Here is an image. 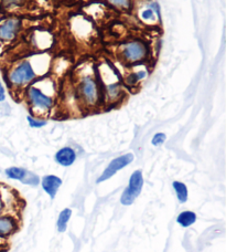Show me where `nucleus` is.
<instances>
[{
    "label": "nucleus",
    "mask_w": 226,
    "mask_h": 252,
    "mask_svg": "<svg viewBox=\"0 0 226 252\" xmlns=\"http://www.w3.org/2000/svg\"><path fill=\"white\" fill-rule=\"evenodd\" d=\"M147 76V72L146 71H136L132 72L127 78H126V82H127L128 85H136L139 81L143 80Z\"/></svg>",
    "instance_id": "nucleus-16"
},
{
    "label": "nucleus",
    "mask_w": 226,
    "mask_h": 252,
    "mask_svg": "<svg viewBox=\"0 0 226 252\" xmlns=\"http://www.w3.org/2000/svg\"><path fill=\"white\" fill-rule=\"evenodd\" d=\"M4 98H6V92H4V88L2 87L1 82H0V102L4 101Z\"/></svg>",
    "instance_id": "nucleus-23"
},
{
    "label": "nucleus",
    "mask_w": 226,
    "mask_h": 252,
    "mask_svg": "<svg viewBox=\"0 0 226 252\" xmlns=\"http://www.w3.org/2000/svg\"><path fill=\"white\" fill-rule=\"evenodd\" d=\"M4 208H6V205H4V201H3V199H2V196L0 195V216L2 215Z\"/></svg>",
    "instance_id": "nucleus-24"
},
{
    "label": "nucleus",
    "mask_w": 226,
    "mask_h": 252,
    "mask_svg": "<svg viewBox=\"0 0 226 252\" xmlns=\"http://www.w3.org/2000/svg\"><path fill=\"white\" fill-rule=\"evenodd\" d=\"M172 187L174 189L175 195H177L179 202H181V204H185L189 198V191H188L187 185L182 182H173Z\"/></svg>",
    "instance_id": "nucleus-13"
},
{
    "label": "nucleus",
    "mask_w": 226,
    "mask_h": 252,
    "mask_svg": "<svg viewBox=\"0 0 226 252\" xmlns=\"http://www.w3.org/2000/svg\"><path fill=\"white\" fill-rule=\"evenodd\" d=\"M26 97L30 105L31 113L37 116L49 113L54 105V96L35 84L28 85V88L26 89Z\"/></svg>",
    "instance_id": "nucleus-2"
},
{
    "label": "nucleus",
    "mask_w": 226,
    "mask_h": 252,
    "mask_svg": "<svg viewBox=\"0 0 226 252\" xmlns=\"http://www.w3.org/2000/svg\"><path fill=\"white\" fill-rule=\"evenodd\" d=\"M143 187V176L141 170H135L129 178L128 185L125 188L123 195L120 197V202L124 206L133 205L135 200L141 193Z\"/></svg>",
    "instance_id": "nucleus-6"
},
{
    "label": "nucleus",
    "mask_w": 226,
    "mask_h": 252,
    "mask_svg": "<svg viewBox=\"0 0 226 252\" xmlns=\"http://www.w3.org/2000/svg\"><path fill=\"white\" fill-rule=\"evenodd\" d=\"M134 159H135V156L133 153H128V154L121 155L119 157H117V158L113 159L111 163L108 164L105 170L102 173L101 176L97 178L96 183L101 184L103 182H106L107 179H110L114 176L117 172H119V170L124 169L125 167H127L129 164H132Z\"/></svg>",
    "instance_id": "nucleus-7"
},
{
    "label": "nucleus",
    "mask_w": 226,
    "mask_h": 252,
    "mask_svg": "<svg viewBox=\"0 0 226 252\" xmlns=\"http://www.w3.org/2000/svg\"><path fill=\"white\" fill-rule=\"evenodd\" d=\"M71 217H72V210L70 208H65L61 211L56 221V229L58 232L66 231L67 223H69Z\"/></svg>",
    "instance_id": "nucleus-12"
},
{
    "label": "nucleus",
    "mask_w": 226,
    "mask_h": 252,
    "mask_svg": "<svg viewBox=\"0 0 226 252\" xmlns=\"http://www.w3.org/2000/svg\"><path fill=\"white\" fill-rule=\"evenodd\" d=\"M150 8L153 10V12H156V16L158 17V19H161V13H160V7L157 2H152L150 4Z\"/></svg>",
    "instance_id": "nucleus-22"
},
{
    "label": "nucleus",
    "mask_w": 226,
    "mask_h": 252,
    "mask_svg": "<svg viewBox=\"0 0 226 252\" xmlns=\"http://www.w3.org/2000/svg\"><path fill=\"white\" fill-rule=\"evenodd\" d=\"M54 159H56L58 165L63 166V167H69V166L73 165L74 161L76 160V153L74 152L73 148L69 146L62 147L61 150L56 152Z\"/></svg>",
    "instance_id": "nucleus-9"
},
{
    "label": "nucleus",
    "mask_w": 226,
    "mask_h": 252,
    "mask_svg": "<svg viewBox=\"0 0 226 252\" xmlns=\"http://www.w3.org/2000/svg\"><path fill=\"white\" fill-rule=\"evenodd\" d=\"M141 18L143 20H153L155 19V12L151 8L144 9V10L141 12Z\"/></svg>",
    "instance_id": "nucleus-21"
},
{
    "label": "nucleus",
    "mask_w": 226,
    "mask_h": 252,
    "mask_svg": "<svg viewBox=\"0 0 226 252\" xmlns=\"http://www.w3.org/2000/svg\"><path fill=\"white\" fill-rule=\"evenodd\" d=\"M120 59L128 64L141 62L148 56V48L146 43L140 40H133L127 43H124L119 50Z\"/></svg>",
    "instance_id": "nucleus-4"
},
{
    "label": "nucleus",
    "mask_w": 226,
    "mask_h": 252,
    "mask_svg": "<svg viewBox=\"0 0 226 252\" xmlns=\"http://www.w3.org/2000/svg\"><path fill=\"white\" fill-rule=\"evenodd\" d=\"M40 177L38 176L37 174L34 173H31V172H28V174H27L26 178L22 181L21 183L25 184V185H30V186H38L40 184Z\"/></svg>",
    "instance_id": "nucleus-18"
},
{
    "label": "nucleus",
    "mask_w": 226,
    "mask_h": 252,
    "mask_svg": "<svg viewBox=\"0 0 226 252\" xmlns=\"http://www.w3.org/2000/svg\"><path fill=\"white\" fill-rule=\"evenodd\" d=\"M26 0H0V9L7 12H12L25 6Z\"/></svg>",
    "instance_id": "nucleus-14"
},
{
    "label": "nucleus",
    "mask_w": 226,
    "mask_h": 252,
    "mask_svg": "<svg viewBox=\"0 0 226 252\" xmlns=\"http://www.w3.org/2000/svg\"><path fill=\"white\" fill-rule=\"evenodd\" d=\"M40 183H41L43 190L48 193L51 199H54L63 182L60 177L56 176V175H47Z\"/></svg>",
    "instance_id": "nucleus-8"
},
{
    "label": "nucleus",
    "mask_w": 226,
    "mask_h": 252,
    "mask_svg": "<svg viewBox=\"0 0 226 252\" xmlns=\"http://www.w3.org/2000/svg\"><path fill=\"white\" fill-rule=\"evenodd\" d=\"M27 121H28L30 127H32V128H41V127H43V126L48 124V122L45 120L37 119V118H34V116H31V115H29L28 118H27Z\"/></svg>",
    "instance_id": "nucleus-19"
},
{
    "label": "nucleus",
    "mask_w": 226,
    "mask_h": 252,
    "mask_svg": "<svg viewBox=\"0 0 226 252\" xmlns=\"http://www.w3.org/2000/svg\"><path fill=\"white\" fill-rule=\"evenodd\" d=\"M37 79V72L29 60H24L18 62L15 66H12L8 71L7 82L9 88L11 89H22L28 87Z\"/></svg>",
    "instance_id": "nucleus-3"
},
{
    "label": "nucleus",
    "mask_w": 226,
    "mask_h": 252,
    "mask_svg": "<svg viewBox=\"0 0 226 252\" xmlns=\"http://www.w3.org/2000/svg\"><path fill=\"white\" fill-rule=\"evenodd\" d=\"M4 174L9 179L22 182L26 178L27 174H28V170L21 167H9L4 170Z\"/></svg>",
    "instance_id": "nucleus-15"
},
{
    "label": "nucleus",
    "mask_w": 226,
    "mask_h": 252,
    "mask_svg": "<svg viewBox=\"0 0 226 252\" xmlns=\"http://www.w3.org/2000/svg\"><path fill=\"white\" fill-rule=\"evenodd\" d=\"M167 139V136L165 133H157L153 135V137L151 139V144L153 146H161L162 144H164L166 142Z\"/></svg>",
    "instance_id": "nucleus-20"
},
{
    "label": "nucleus",
    "mask_w": 226,
    "mask_h": 252,
    "mask_svg": "<svg viewBox=\"0 0 226 252\" xmlns=\"http://www.w3.org/2000/svg\"><path fill=\"white\" fill-rule=\"evenodd\" d=\"M106 1L111 4V6L115 7L119 10H129L132 8V0H106Z\"/></svg>",
    "instance_id": "nucleus-17"
},
{
    "label": "nucleus",
    "mask_w": 226,
    "mask_h": 252,
    "mask_svg": "<svg viewBox=\"0 0 226 252\" xmlns=\"http://www.w3.org/2000/svg\"><path fill=\"white\" fill-rule=\"evenodd\" d=\"M76 94L80 102L88 110L103 104L102 84L93 73L82 74L76 84Z\"/></svg>",
    "instance_id": "nucleus-1"
},
{
    "label": "nucleus",
    "mask_w": 226,
    "mask_h": 252,
    "mask_svg": "<svg viewBox=\"0 0 226 252\" xmlns=\"http://www.w3.org/2000/svg\"><path fill=\"white\" fill-rule=\"evenodd\" d=\"M22 28L19 17H3L0 19V44H8L15 41Z\"/></svg>",
    "instance_id": "nucleus-5"
},
{
    "label": "nucleus",
    "mask_w": 226,
    "mask_h": 252,
    "mask_svg": "<svg viewBox=\"0 0 226 252\" xmlns=\"http://www.w3.org/2000/svg\"><path fill=\"white\" fill-rule=\"evenodd\" d=\"M197 214L193 213V211H182L180 213L177 217V222L180 224L181 227L183 228H188L190 226H192L193 223H196L197 221Z\"/></svg>",
    "instance_id": "nucleus-11"
},
{
    "label": "nucleus",
    "mask_w": 226,
    "mask_h": 252,
    "mask_svg": "<svg viewBox=\"0 0 226 252\" xmlns=\"http://www.w3.org/2000/svg\"><path fill=\"white\" fill-rule=\"evenodd\" d=\"M18 229L17 220L11 216H0V238L13 235Z\"/></svg>",
    "instance_id": "nucleus-10"
}]
</instances>
